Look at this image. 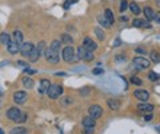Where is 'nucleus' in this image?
I'll use <instances>...</instances> for the list:
<instances>
[{
	"label": "nucleus",
	"instance_id": "nucleus-4",
	"mask_svg": "<svg viewBox=\"0 0 160 134\" xmlns=\"http://www.w3.org/2000/svg\"><path fill=\"white\" fill-rule=\"evenodd\" d=\"M47 94H48L50 98H52V100L59 98V97L63 94V86L61 85H51L50 89H48V92H47Z\"/></svg>",
	"mask_w": 160,
	"mask_h": 134
},
{
	"label": "nucleus",
	"instance_id": "nucleus-27",
	"mask_svg": "<svg viewBox=\"0 0 160 134\" xmlns=\"http://www.w3.org/2000/svg\"><path fill=\"white\" fill-rule=\"evenodd\" d=\"M150 56H151V60H152L155 64H159V62H160V55L158 52H155V51H153V52H151Z\"/></svg>",
	"mask_w": 160,
	"mask_h": 134
},
{
	"label": "nucleus",
	"instance_id": "nucleus-49",
	"mask_svg": "<svg viewBox=\"0 0 160 134\" xmlns=\"http://www.w3.org/2000/svg\"><path fill=\"white\" fill-rule=\"evenodd\" d=\"M0 134H4V132H3V130H1V129H0Z\"/></svg>",
	"mask_w": 160,
	"mask_h": 134
},
{
	"label": "nucleus",
	"instance_id": "nucleus-37",
	"mask_svg": "<svg viewBox=\"0 0 160 134\" xmlns=\"http://www.w3.org/2000/svg\"><path fill=\"white\" fill-rule=\"evenodd\" d=\"M24 72L27 73V75H35L36 73V69H31V68H24Z\"/></svg>",
	"mask_w": 160,
	"mask_h": 134
},
{
	"label": "nucleus",
	"instance_id": "nucleus-32",
	"mask_svg": "<svg viewBox=\"0 0 160 134\" xmlns=\"http://www.w3.org/2000/svg\"><path fill=\"white\" fill-rule=\"evenodd\" d=\"M143 21H144V20H140V19H135L132 21V25L135 28H140V27H143Z\"/></svg>",
	"mask_w": 160,
	"mask_h": 134
},
{
	"label": "nucleus",
	"instance_id": "nucleus-18",
	"mask_svg": "<svg viewBox=\"0 0 160 134\" xmlns=\"http://www.w3.org/2000/svg\"><path fill=\"white\" fill-rule=\"evenodd\" d=\"M87 52H88V51L85 49L84 47H79V48H78V52H76V53H78V59H79V60H84V61H85V56H87Z\"/></svg>",
	"mask_w": 160,
	"mask_h": 134
},
{
	"label": "nucleus",
	"instance_id": "nucleus-29",
	"mask_svg": "<svg viewBox=\"0 0 160 134\" xmlns=\"http://www.w3.org/2000/svg\"><path fill=\"white\" fill-rule=\"evenodd\" d=\"M95 35L98 36V39L100 40V41H103V40H104V32H103L101 29H100V28H95Z\"/></svg>",
	"mask_w": 160,
	"mask_h": 134
},
{
	"label": "nucleus",
	"instance_id": "nucleus-10",
	"mask_svg": "<svg viewBox=\"0 0 160 134\" xmlns=\"http://www.w3.org/2000/svg\"><path fill=\"white\" fill-rule=\"evenodd\" d=\"M7 49L11 55H16L18 52H20V44L16 42L15 40H11V41L7 44Z\"/></svg>",
	"mask_w": 160,
	"mask_h": 134
},
{
	"label": "nucleus",
	"instance_id": "nucleus-14",
	"mask_svg": "<svg viewBox=\"0 0 160 134\" xmlns=\"http://www.w3.org/2000/svg\"><path fill=\"white\" fill-rule=\"evenodd\" d=\"M28 57H30L31 62H36L39 60V57H40V51L38 49V48H33L32 52L30 53V56H28Z\"/></svg>",
	"mask_w": 160,
	"mask_h": 134
},
{
	"label": "nucleus",
	"instance_id": "nucleus-35",
	"mask_svg": "<svg viewBox=\"0 0 160 134\" xmlns=\"http://www.w3.org/2000/svg\"><path fill=\"white\" fill-rule=\"evenodd\" d=\"M92 73H93V75L98 76V75H103V73H104V70H103L101 68H95V69L92 70Z\"/></svg>",
	"mask_w": 160,
	"mask_h": 134
},
{
	"label": "nucleus",
	"instance_id": "nucleus-25",
	"mask_svg": "<svg viewBox=\"0 0 160 134\" xmlns=\"http://www.w3.org/2000/svg\"><path fill=\"white\" fill-rule=\"evenodd\" d=\"M23 85H24L27 89H31V88L33 86V80L30 78V77H25V78H23Z\"/></svg>",
	"mask_w": 160,
	"mask_h": 134
},
{
	"label": "nucleus",
	"instance_id": "nucleus-39",
	"mask_svg": "<svg viewBox=\"0 0 160 134\" xmlns=\"http://www.w3.org/2000/svg\"><path fill=\"white\" fill-rule=\"evenodd\" d=\"M143 28H147V29L152 28V27H151V24L148 23V20H144V21H143Z\"/></svg>",
	"mask_w": 160,
	"mask_h": 134
},
{
	"label": "nucleus",
	"instance_id": "nucleus-24",
	"mask_svg": "<svg viewBox=\"0 0 160 134\" xmlns=\"http://www.w3.org/2000/svg\"><path fill=\"white\" fill-rule=\"evenodd\" d=\"M10 41H11V36L8 35V33L3 32L1 35H0V42H1V44H8Z\"/></svg>",
	"mask_w": 160,
	"mask_h": 134
},
{
	"label": "nucleus",
	"instance_id": "nucleus-22",
	"mask_svg": "<svg viewBox=\"0 0 160 134\" xmlns=\"http://www.w3.org/2000/svg\"><path fill=\"white\" fill-rule=\"evenodd\" d=\"M104 16H105V19H107L108 21L111 23V24H113V21H115V18H113V12H112V11H111V10H105Z\"/></svg>",
	"mask_w": 160,
	"mask_h": 134
},
{
	"label": "nucleus",
	"instance_id": "nucleus-12",
	"mask_svg": "<svg viewBox=\"0 0 160 134\" xmlns=\"http://www.w3.org/2000/svg\"><path fill=\"white\" fill-rule=\"evenodd\" d=\"M50 86H51L50 81H48V80H45V78H43L41 81H40V85H39V93H40V94L47 93L48 89H50Z\"/></svg>",
	"mask_w": 160,
	"mask_h": 134
},
{
	"label": "nucleus",
	"instance_id": "nucleus-23",
	"mask_svg": "<svg viewBox=\"0 0 160 134\" xmlns=\"http://www.w3.org/2000/svg\"><path fill=\"white\" fill-rule=\"evenodd\" d=\"M130 10H131V12H132L133 15H139V13L141 12V10L139 8V5L136 4V3H131V4H130Z\"/></svg>",
	"mask_w": 160,
	"mask_h": 134
},
{
	"label": "nucleus",
	"instance_id": "nucleus-36",
	"mask_svg": "<svg viewBox=\"0 0 160 134\" xmlns=\"http://www.w3.org/2000/svg\"><path fill=\"white\" fill-rule=\"evenodd\" d=\"M136 53H139V55H145L147 53V51H145V48H141V47H139V48H136Z\"/></svg>",
	"mask_w": 160,
	"mask_h": 134
},
{
	"label": "nucleus",
	"instance_id": "nucleus-17",
	"mask_svg": "<svg viewBox=\"0 0 160 134\" xmlns=\"http://www.w3.org/2000/svg\"><path fill=\"white\" fill-rule=\"evenodd\" d=\"M107 104H108V106H110L112 110H118L119 108H120V102L118 101V100L110 98V100H108V101H107Z\"/></svg>",
	"mask_w": 160,
	"mask_h": 134
},
{
	"label": "nucleus",
	"instance_id": "nucleus-11",
	"mask_svg": "<svg viewBox=\"0 0 160 134\" xmlns=\"http://www.w3.org/2000/svg\"><path fill=\"white\" fill-rule=\"evenodd\" d=\"M133 94H135V97L138 100H140V101H147L148 98H150V93L147 92V90H143V89H138V90H135V93H133Z\"/></svg>",
	"mask_w": 160,
	"mask_h": 134
},
{
	"label": "nucleus",
	"instance_id": "nucleus-43",
	"mask_svg": "<svg viewBox=\"0 0 160 134\" xmlns=\"http://www.w3.org/2000/svg\"><path fill=\"white\" fill-rule=\"evenodd\" d=\"M151 119H152V114H151V113H148V114L145 116V121H151Z\"/></svg>",
	"mask_w": 160,
	"mask_h": 134
},
{
	"label": "nucleus",
	"instance_id": "nucleus-2",
	"mask_svg": "<svg viewBox=\"0 0 160 134\" xmlns=\"http://www.w3.org/2000/svg\"><path fill=\"white\" fill-rule=\"evenodd\" d=\"M132 62H133V67L136 68V69H140V70H143V69H147V68H150V60H147L144 57V56H138V57H135L132 60Z\"/></svg>",
	"mask_w": 160,
	"mask_h": 134
},
{
	"label": "nucleus",
	"instance_id": "nucleus-31",
	"mask_svg": "<svg viewBox=\"0 0 160 134\" xmlns=\"http://www.w3.org/2000/svg\"><path fill=\"white\" fill-rule=\"evenodd\" d=\"M128 8V3H127V0H120V7H119V10H120V12H124L125 10Z\"/></svg>",
	"mask_w": 160,
	"mask_h": 134
},
{
	"label": "nucleus",
	"instance_id": "nucleus-42",
	"mask_svg": "<svg viewBox=\"0 0 160 134\" xmlns=\"http://www.w3.org/2000/svg\"><path fill=\"white\" fill-rule=\"evenodd\" d=\"M124 59H125V56H121V55L116 56V60H118V61H124Z\"/></svg>",
	"mask_w": 160,
	"mask_h": 134
},
{
	"label": "nucleus",
	"instance_id": "nucleus-44",
	"mask_svg": "<svg viewBox=\"0 0 160 134\" xmlns=\"http://www.w3.org/2000/svg\"><path fill=\"white\" fill-rule=\"evenodd\" d=\"M120 44H121V41H120L119 39H116V40H115V42H113V45H115V47H119Z\"/></svg>",
	"mask_w": 160,
	"mask_h": 134
},
{
	"label": "nucleus",
	"instance_id": "nucleus-8",
	"mask_svg": "<svg viewBox=\"0 0 160 134\" xmlns=\"http://www.w3.org/2000/svg\"><path fill=\"white\" fill-rule=\"evenodd\" d=\"M83 47H84L87 51H90V52H93L95 49H98L96 42L93 41L92 39H90V37H85L84 40H83Z\"/></svg>",
	"mask_w": 160,
	"mask_h": 134
},
{
	"label": "nucleus",
	"instance_id": "nucleus-34",
	"mask_svg": "<svg viewBox=\"0 0 160 134\" xmlns=\"http://www.w3.org/2000/svg\"><path fill=\"white\" fill-rule=\"evenodd\" d=\"M148 78H150L151 81H158V80H159V75H156L155 72H151L150 75H148Z\"/></svg>",
	"mask_w": 160,
	"mask_h": 134
},
{
	"label": "nucleus",
	"instance_id": "nucleus-26",
	"mask_svg": "<svg viewBox=\"0 0 160 134\" xmlns=\"http://www.w3.org/2000/svg\"><path fill=\"white\" fill-rule=\"evenodd\" d=\"M61 41L64 42V44H67V45H71V44H72V41H73V39L71 37L70 35H67V33H64V35L61 36Z\"/></svg>",
	"mask_w": 160,
	"mask_h": 134
},
{
	"label": "nucleus",
	"instance_id": "nucleus-1",
	"mask_svg": "<svg viewBox=\"0 0 160 134\" xmlns=\"http://www.w3.org/2000/svg\"><path fill=\"white\" fill-rule=\"evenodd\" d=\"M7 117L11 119V121L13 122H19V124H21V122H24L25 119H27V114L25 113H23L20 109L18 108H10V109L7 110Z\"/></svg>",
	"mask_w": 160,
	"mask_h": 134
},
{
	"label": "nucleus",
	"instance_id": "nucleus-5",
	"mask_svg": "<svg viewBox=\"0 0 160 134\" xmlns=\"http://www.w3.org/2000/svg\"><path fill=\"white\" fill-rule=\"evenodd\" d=\"M63 59H64L67 62H73V61H76L75 49H73L71 45H67V47L63 49Z\"/></svg>",
	"mask_w": 160,
	"mask_h": 134
},
{
	"label": "nucleus",
	"instance_id": "nucleus-48",
	"mask_svg": "<svg viewBox=\"0 0 160 134\" xmlns=\"http://www.w3.org/2000/svg\"><path fill=\"white\" fill-rule=\"evenodd\" d=\"M156 4H158V7L160 8V0H156Z\"/></svg>",
	"mask_w": 160,
	"mask_h": 134
},
{
	"label": "nucleus",
	"instance_id": "nucleus-50",
	"mask_svg": "<svg viewBox=\"0 0 160 134\" xmlns=\"http://www.w3.org/2000/svg\"><path fill=\"white\" fill-rule=\"evenodd\" d=\"M0 96H1V89H0Z\"/></svg>",
	"mask_w": 160,
	"mask_h": 134
},
{
	"label": "nucleus",
	"instance_id": "nucleus-7",
	"mask_svg": "<svg viewBox=\"0 0 160 134\" xmlns=\"http://www.w3.org/2000/svg\"><path fill=\"white\" fill-rule=\"evenodd\" d=\"M88 113H90V116L92 117V118L96 119V118H99V117H101L103 109L99 105H92V106H90V109H88Z\"/></svg>",
	"mask_w": 160,
	"mask_h": 134
},
{
	"label": "nucleus",
	"instance_id": "nucleus-28",
	"mask_svg": "<svg viewBox=\"0 0 160 134\" xmlns=\"http://www.w3.org/2000/svg\"><path fill=\"white\" fill-rule=\"evenodd\" d=\"M60 47H61V41H59V40H53L52 44H51V48H52L53 51H56V52H59Z\"/></svg>",
	"mask_w": 160,
	"mask_h": 134
},
{
	"label": "nucleus",
	"instance_id": "nucleus-38",
	"mask_svg": "<svg viewBox=\"0 0 160 134\" xmlns=\"http://www.w3.org/2000/svg\"><path fill=\"white\" fill-rule=\"evenodd\" d=\"M91 60H93V55H92V52H90V51H88L87 56H85V61H91Z\"/></svg>",
	"mask_w": 160,
	"mask_h": 134
},
{
	"label": "nucleus",
	"instance_id": "nucleus-33",
	"mask_svg": "<svg viewBox=\"0 0 160 134\" xmlns=\"http://www.w3.org/2000/svg\"><path fill=\"white\" fill-rule=\"evenodd\" d=\"M76 1H78V0H65V3H64L63 7H64V10H68V8H70L72 4H75Z\"/></svg>",
	"mask_w": 160,
	"mask_h": 134
},
{
	"label": "nucleus",
	"instance_id": "nucleus-15",
	"mask_svg": "<svg viewBox=\"0 0 160 134\" xmlns=\"http://www.w3.org/2000/svg\"><path fill=\"white\" fill-rule=\"evenodd\" d=\"M83 125L84 127H95V118H92L91 116L83 118Z\"/></svg>",
	"mask_w": 160,
	"mask_h": 134
},
{
	"label": "nucleus",
	"instance_id": "nucleus-9",
	"mask_svg": "<svg viewBox=\"0 0 160 134\" xmlns=\"http://www.w3.org/2000/svg\"><path fill=\"white\" fill-rule=\"evenodd\" d=\"M13 100H15V102L19 105L25 104V101H27V93L23 92V90H19V92H16L15 94H13Z\"/></svg>",
	"mask_w": 160,
	"mask_h": 134
},
{
	"label": "nucleus",
	"instance_id": "nucleus-47",
	"mask_svg": "<svg viewBox=\"0 0 160 134\" xmlns=\"http://www.w3.org/2000/svg\"><path fill=\"white\" fill-rule=\"evenodd\" d=\"M155 130H156V132H159V133H160V126H155Z\"/></svg>",
	"mask_w": 160,
	"mask_h": 134
},
{
	"label": "nucleus",
	"instance_id": "nucleus-46",
	"mask_svg": "<svg viewBox=\"0 0 160 134\" xmlns=\"http://www.w3.org/2000/svg\"><path fill=\"white\" fill-rule=\"evenodd\" d=\"M19 65H21V67H25V68H27V64H25V62H23V61H19Z\"/></svg>",
	"mask_w": 160,
	"mask_h": 134
},
{
	"label": "nucleus",
	"instance_id": "nucleus-41",
	"mask_svg": "<svg viewBox=\"0 0 160 134\" xmlns=\"http://www.w3.org/2000/svg\"><path fill=\"white\" fill-rule=\"evenodd\" d=\"M85 133H87V134H92L93 133V127H85Z\"/></svg>",
	"mask_w": 160,
	"mask_h": 134
},
{
	"label": "nucleus",
	"instance_id": "nucleus-30",
	"mask_svg": "<svg viewBox=\"0 0 160 134\" xmlns=\"http://www.w3.org/2000/svg\"><path fill=\"white\" fill-rule=\"evenodd\" d=\"M130 81L132 82L133 85H138V86H140V85L143 84V81H141V80H140L139 77H136V76H132V77H131V78H130Z\"/></svg>",
	"mask_w": 160,
	"mask_h": 134
},
{
	"label": "nucleus",
	"instance_id": "nucleus-6",
	"mask_svg": "<svg viewBox=\"0 0 160 134\" xmlns=\"http://www.w3.org/2000/svg\"><path fill=\"white\" fill-rule=\"evenodd\" d=\"M33 44L32 42H23L21 47H20V53H21L23 57H27V56H30V53L32 52L33 49Z\"/></svg>",
	"mask_w": 160,
	"mask_h": 134
},
{
	"label": "nucleus",
	"instance_id": "nucleus-3",
	"mask_svg": "<svg viewBox=\"0 0 160 134\" xmlns=\"http://www.w3.org/2000/svg\"><path fill=\"white\" fill-rule=\"evenodd\" d=\"M44 56H45V59H47V61L51 62V64H56V62H59V52L53 51L51 47L45 48Z\"/></svg>",
	"mask_w": 160,
	"mask_h": 134
},
{
	"label": "nucleus",
	"instance_id": "nucleus-20",
	"mask_svg": "<svg viewBox=\"0 0 160 134\" xmlns=\"http://www.w3.org/2000/svg\"><path fill=\"white\" fill-rule=\"evenodd\" d=\"M13 40H15L16 42H19V44H23V40H24L23 33L20 32V31H15V32H13Z\"/></svg>",
	"mask_w": 160,
	"mask_h": 134
},
{
	"label": "nucleus",
	"instance_id": "nucleus-21",
	"mask_svg": "<svg viewBox=\"0 0 160 134\" xmlns=\"http://www.w3.org/2000/svg\"><path fill=\"white\" fill-rule=\"evenodd\" d=\"M98 21L100 23V25L104 27V28H110L111 27V23L105 19V16H100V18H98Z\"/></svg>",
	"mask_w": 160,
	"mask_h": 134
},
{
	"label": "nucleus",
	"instance_id": "nucleus-16",
	"mask_svg": "<svg viewBox=\"0 0 160 134\" xmlns=\"http://www.w3.org/2000/svg\"><path fill=\"white\" fill-rule=\"evenodd\" d=\"M144 16L145 19L150 21V20H155V12H153V10L151 7H145L144 8Z\"/></svg>",
	"mask_w": 160,
	"mask_h": 134
},
{
	"label": "nucleus",
	"instance_id": "nucleus-19",
	"mask_svg": "<svg viewBox=\"0 0 160 134\" xmlns=\"http://www.w3.org/2000/svg\"><path fill=\"white\" fill-rule=\"evenodd\" d=\"M10 133L11 134H25L27 133V129L23 126H16V127H13V129H11Z\"/></svg>",
	"mask_w": 160,
	"mask_h": 134
},
{
	"label": "nucleus",
	"instance_id": "nucleus-40",
	"mask_svg": "<svg viewBox=\"0 0 160 134\" xmlns=\"http://www.w3.org/2000/svg\"><path fill=\"white\" fill-rule=\"evenodd\" d=\"M155 21H156V23H159V24H160V12L155 13Z\"/></svg>",
	"mask_w": 160,
	"mask_h": 134
},
{
	"label": "nucleus",
	"instance_id": "nucleus-45",
	"mask_svg": "<svg viewBox=\"0 0 160 134\" xmlns=\"http://www.w3.org/2000/svg\"><path fill=\"white\" fill-rule=\"evenodd\" d=\"M127 20H128L127 16H121V18H120V21H127Z\"/></svg>",
	"mask_w": 160,
	"mask_h": 134
},
{
	"label": "nucleus",
	"instance_id": "nucleus-13",
	"mask_svg": "<svg viewBox=\"0 0 160 134\" xmlns=\"http://www.w3.org/2000/svg\"><path fill=\"white\" fill-rule=\"evenodd\" d=\"M138 110L139 112H141V113H152V110H153V106L152 105H150V104H139L138 105Z\"/></svg>",
	"mask_w": 160,
	"mask_h": 134
}]
</instances>
